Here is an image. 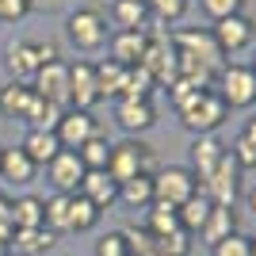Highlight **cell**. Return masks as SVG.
I'll return each mask as SVG.
<instances>
[{
	"instance_id": "6da1fadb",
	"label": "cell",
	"mask_w": 256,
	"mask_h": 256,
	"mask_svg": "<svg viewBox=\"0 0 256 256\" xmlns=\"http://www.w3.org/2000/svg\"><path fill=\"white\" fill-rule=\"evenodd\" d=\"M157 172V160H153V150L138 138L126 142H111V160H107V176L115 184H126L134 176H153Z\"/></svg>"
},
{
	"instance_id": "7a4b0ae2",
	"label": "cell",
	"mask_w": 256,
	"mask_h": 256,
	"mask_svg": "<svg viewBox=\"0 0 256 256\" xmlns=\"http://www.w3.org/2000/svg\"><path fill=\"white\" fill-rule=\"evenodd\" d=\"M65 34H69V42L80 54H96V50L107 46L111 27H107V16L100 8H76V12H69V20H65Z\"/></svg>"
},
{
	"instance_id": "3957f363",
	"label": "cell",
	"mask_w": 256,
	"mask_h": 256,
	"mask_svg": "<svg viewBox=\"0 0 256 256\" xmlns=\"http://www.w3.org/2000/svg\"><path fill=\"white\" fill-rule=\"evenodd\" d=\"M54 58H58V46H54V42H31V38H20V42H12V46H8L4 69H8L12 80L31 84L34 73H38L46 62H54Z\"/></svg>"
},
{
	"instance_id": "277c9868",
	"label": "cell",
	"mask_w": 256,
	"mask_h": 256,
	"mask_svg": "<svg viewBox=\"0 0 256 256\" xmlns=\"http://www.w3.org/2000/svg\"><path fill=\"white\" fill-rule=\"evenodd\" d=\"M176 115H180V122L199 138V134H218V126L230 118V107H226V100L218 96L214 88H206V92H199V96L184 107V111H176Z\"/></svg>"
},
{
	"instance_id": "5b68a950",
	"label": "cell",
	"mask_w": 256,
	"mask_h": 256,
	"mask_svg": "<svg viewBox=\"0 0 256 256\" xmlns=\"http://www.w3.org/2000/svg\"><path fill=\"white\" fill-rule=\"evenodd\" d=\"M172 46H176V54H180V58H188V62H195V65H203V69H210V73H218V69L226 65V54H222V46L214 42L210 27H206V31L184 27V31L172 34Z\"/></svg>"
},
{
	"instance_id": "8992f818",
	"label": "cell",
	"mask_w": 256,
	"mask_h": 256,
	"mask_svg": "<svg viewBox=\"0 0 256 256\" xmlns=\"http://www.w3.org/2000/svg\"><path fill=\"white\" fill-rule=\"evenodd\" d=\"M138 65L157 80V84L168 88L172 80L180 76V54H176V46H172V34L150 31V46H146V54H142Z\"/></svg>"
},
{
	"instance_id": "52a82bcc",
	"label": "cell",
	"mask_w": 256,
	"mask_h": 256,
	"mask_svg": "<svg viewBox=\"0 0 256 256\" xmlns=\"http://www.w3.org/2000/svg\"><path fill=\"white\" fill-rule=\"evenodd\" d=\"M214 92L226 100V107H252L256 104V73L248 65H222L214 76Z\"/></svg>"
},
{
	"instance_id": "ba28073f",
	"label": "cell",
	"mask_w": 256,
	"mask_h": 256,
	"mask_svg": "<svg viewBox=\"0 0 256 256\" xmlns=\"http://www.w3.org/2000/svg\"><path fill=\"white\" fill-rule=\"evenodd\" d=\"M195 192H199V180H195V172L188 168V164H168V168L153 172V199H157V203L180 206V203H188Z\"/></svg>"
},
{
	"instance_id": "9c48e42d",
	"label": "cell",
	"mask_w": 256,
	"mask_h": 256,
	"mask_svg": "<svg viewBox=\"0 0 256 256\" xmlns=\"http://www.w3.org/2000/svg\"><path fill=\"white\" fill-rule=\"evenodd\" d=\"M199 192H203L214 206H234L237 203V195H241V168H237V160L230 157V150L218 160V168L199 184Z\"/></svg>"
},
{
	"instance_id": "30bf717a",
	"label": "cell",
	"mask_w": 256,
	"mask_h": 256,
	"mask_svg": "<svg viewBox=\"0 0 256 256\" xmlns=\"http://www.w3.org/2000/svg\"><path fill=\"white\" fill-rule=\"evenodd\" d=\"M210 34H214V42L222 46V54H241V50H248L252 46V38H256V23L248 20L245 12H237V16H226V20H218L210 27Z\"/></svg>"
},
{
	"instance_id": "8fae6325",
	"label": "cell",
	"mask_w": 256,
	"mask_h": 256,
	"mask_svg": "<svg viewBox=\"0 0 256 256\" xmlns=\"http://www.w3.org/2000/svg\"><path fill=\"white\" fill-rule=\"evenodd\" d=\"M58 142H62V150H80L88 138H96L100 134V122L92 118V111H80V107H65L62 122H58Z\"/></svg>"
},
{
	"instance_id": "7c38bea8",
	"label": "cell",
	"mask_w": 256,
	"mask_h": 256,
	"mask_svg": "<svg viewBox=\"0 0 256 256\" xmlns=\"http://www.w3.org/2000/svg\"><path fill=\"white\" fill-rule=\"evenodd\" d=\"M31 88L38 92L42 100H50V104L58 107H69V65L62 62V58H54V62H46L38 73H34Z\"/></svg>"
},
{
	"instance_id": "4fadbf2b",
	"label": "cell",
	"mask_w": 256,
	"mask_h": 256,
	"mask_svg": "<svg viewBox=\"0 0 256 256\" xmlns=\"http://www.w3.org/2000/svg\"><path fill=\"white\" fill-rule=\"evenodd\" d=\"M84 164H80V157H76V150H62L58 157L46 164V176H50L54 192L62 195H76L80 192V180H84Z\"/></svg>"
},
{
	"instance_id": "5bb4252c",
	"label": "cell",
	"mask_w": 256,
	"mask_h": 256,
	"mask_svg": "<svg viewBox=\"0 0 256 256\" xmlns=\"http://www.w3.org/2000/svg\"><path fill=\"white\" fill-rule=\"evenodd\" d=\"M96 104H100L96 65H92V62H73V65H69V107L92 111Z\"/></svg>"
},
{
	"instance_id": "9a60e30c",
	"label": "cell",
	"mask_w": 256,
	"mask_h": 256,
	"mask_svg": "<svg viewBox=\"0 0 256 256\" xmlns=\"http://www.w3.org/2000/svg\"><path fill=\"white\" fill-rule=\"evenodd\" d=\"M115 122L126 134H142L157 122V107L153 100H115Z\"/></svg>"
},
{
	"instance_id": "2e32d148",
	"label": "cell",
	"mask_w": 256,
	"mask_h": 256,
	"mask_svg": "<svg viewBox=\"0 0 256 256\" xmlns=\"http://www.w3.org/2000/svg\"><path fill=\"white\" fill-rule=\"evenodd\" d=\"M34 176H38V164H34L20 146H12V150L0 153V184L27 188V184H34Z\"/></svg>"
},
{
	"instance_id": "e0dca14e",
	"label": "cell",
	"mask_w": 256,
	"mask_h": 256,
	"mask_svg": "<svg viewBox=\"0 0 256 256\" xmlns=\"http://www.w3.org/2000/svg\"><path fill=\"white\" fill-rule=\"evenodd\" d=\"M222 157H226V146L218 142V134H199V138L192 142V164H188V168L195 172V180L203 184L206 176L218 168Z\"/></svg>"
},
{
	"instance_id": "ac0fdd59",
	"label": "cell",
	"mask_w": 256,
	"mask_h": 256,
	"mask_svg": "<svg viewBox=\"0 0 256 256\" xmlns=\"http://www.w3.org/2000/svg\"><path fill=\"white\" fill-rule=\"evenodd\" d=\"M111 62H118L122 69L142 62V54L150 46V31H111Z\"/></svg>"
},
{
	"instance_id": "d6986e66",
	"label": "cell",
	"mask_w": 256,
	"mask_h": 256,
	"mask_svg": "<svg viewBox=\"0 0 256 256\" xmlns=\"http://www.w3.org/2000/svg\"><path fill=\"white\" fill-rule=\"evenodd\" d=\"M107 20L115 23V31H150V8L138 4V0H111V8H107Z\"/></svg>"
},
{
	"instance_id": "ffe728a7",
	"label": "cell",
	"mask_w": 256,
	"mask_h": 256,
	"mask_svg": "<svg viewBox=\"0 0 256 256\" xmlns=\"http://www.w3.org/2000/svg\"><path fill=\"white\" fill-rule=\"evenodd\" d=\"M76 195H84L88 203H96L100 210H107V206L118 203V184L107 176V168L84 172V180H80V192H76Z\"/></svg>"
},
{
	"instance_id": "44dd1931",
	"label": "cell",
	"mask_w": 256,
	"mask_h": 256,
	"mask_svg": "<svg viewBox=\"0 0 256 256\" xmlns=\"http://www.w3.org/2000/svg\"><path fill=\"white\" fill-rule=\"evenodd\" d=\"M54 241H58V237H54L46 226H34V230H12L8 252L12 256H38V252H46V248H54Z\"/></svg>"
},
{
	"instance_id": "7402d4cb",
	"label": "cell",
	"mask_w": 256,
	"mask_h": 256,
	"mask_svg": "<svg viewBox=\"0 0 256 256\" xmlns=\"http://www.w3.org/2000/svg\"><path fill=\"white\" fill-rule=\"evenodd\" d=\"M20 150L27 153L38 168H46V164L62 153V142H58V134H54V130H27V138L20 142Z\"/></svg>"
},
{
	"instance_id": "603a6c76",
	"label": "cell",
	"mask_w": 256,
	"mask_h": 256,
	"mask_svg": "<svg viewBox=\"0 0 256 256\" xmlns=\"http://www.w3.org/2000/svg\"><path fill=\"white\" fill-rule=\"evenodd\" d=\"M62 115H65V107L42 100V96L31 88V104H27V111H23V122H31V130H58Z\"/></svg>"
},
{
	"instance_id": "cb8c5ba5",
	"label": "cell",
	"mask_w": 256,
	"mask_h": 256,
	"mask_svg": "<svg viewBox=\"0 0 256 256\" xmlns=\"http://www.w3.org/2000/svg\"><path fill=\"white\" fill-rule=\"evenodd\" d=\"M210 210H214V203L206 199L203 192H195L192 199H188V203H180V206H176V214H180V226H184V230H188L192 237H195V234H199V230L206 226Z\"/></svg>"
},
{
	"instance_id": "d4e9b609",
	"label": "cell",
	"mask_w": 256,
	"mask_h": 256,
	"mask_svg": "<svg viewBox=\"0 0 256 256\" xmlns=\"http://www.w3.org/2000/svg\"><path fill=\"white\" fill-rule=\"evenodd\" d=\"M100 206L88 203L84 195H69V234H88L100 226Z\"/></svg>"
},
{
	"instance_id": "484cf974",
	"label": "cell",
	"mask_w": 256,
	"mask_h": 256,
	"mask_svg": "<svg viewBox=\"0 0 256 256\" xmlns=\"http://www.w3.org/2000/svg\"><path fill=\"white\" fill-rule=\"evenodd\" d=\"M230 234H237L234 206H214V210H210V218H206V226L199 230V237H203L206 245H218V241H226Z\"/></svg>"
},
{
	"instance_id": "4316f807",
	"label": "cell",
	"mask_w": 256,
	"mask_h": 256,
	"mask_svg": "<svg viewBox=\"0 0 256 256\" xmlns=\"http://www.w3.org/2000/svg\"><path fill=\"white\" fill-rule=\"evenodd\" d=\"M146 230H150L153 237H164V234H176V230H184V226H180V214H176V206L157 203V199H153V203L146 206Z\"/></svg>"
},
{
	"instance_id": "83f0119b",
	"label": "cell",
	"mask_w": 256,
	"mask_h": 256,
	"mask_svg": "<svg viewBox=\"0 0 256 256\" xmlns=\"http://www.w3.org/2000/svg\"><path fill=\"white\" fill-rule=\"evenodd\" d=\"M34 226H42V199L16 195L12 199V230H34Z\"/></svg>"
},
{
	"instance_id": "f1b7e54d",
	"label": "cell",
	"mask_w": 256,
	"mask_h": 256,
	"mask_svg": "<svg viewBox=\"0 0 256 256\" xmlns=\"http://www.w3.org/2000/svg\"><path fill=\"white\" fill-rule=\"evenodd\" d=\"M42 226L50 230L54 237L69 234V195L54 192L50 199H42Z\"/></svg>"
},
{
	"instance_id": "f546056e",
	"label": "cell",
	"mask_w": 256,
	"mask_h": 256,
	"mask_svg": "<svg viewBox=\"0 0 256 256\" xmlns=\"http://www.w3.org/2000/svg\"><path fill=\"white\" fill-rule=\"evenodd\" d=\"M118 203L130 210H146L153 203V176H134V180L118 184Z\"/></svg>"
},
{
	"instance_id": "4dcf8cb0",
	"label": "cell",
	"mask_w": 256,
	"mask_h": 256,
	"mask_svg": "<svg viewBox=\"0 0 256 256\" xmlns=\"http://www.w3.org/2000/svg\"><path fill=\"white\" fill-rule=\"evenodd\" d=\"M27 104H31V84L8 80V84L0 88V115H4V118H23Z\"/></svg>"
},
{
	"instance_id": "1f68e13d",
	"label": "cell",
	"mask_w": 256,
	"mask_h": 256,
	"mask_svg": "<svg viewBox=\"0 0 256 256\" xmlns=\"http://www.w3.org/2000/svg\"><path fill=\"white\" fill-rule=\"evenodd\" d=\"M122 80H126V69L118 62L107 58L104 65H96V84H100V100H118L122 96Z\"/></svg>"
},
{
	"instance_id": "d6a6232c",
	"label": "cell",
	"mask_w": 256,
	"mask_h": 256,
	"mask_svg": "<svg viewBox=\"0 0 256 256\" xmlns=\"http://www.w3.org/2000/svg\"><path fill=\"white\" fill-rule=\"evenodd\" d=\"M76 157H80V164H84L88 172H100L107 168V160H111V142L104 138V134H96V138H88L80 150H76Z\"/></svg>"
},
{
	"instance_id": "836d02e7",
	"label": "cell",
	"mask_w": 256,
	"mask_h": 256,
	"mask_svg": "<svg viewBox=\"0 0 256 256\" xmlns=\"http://www.w3.org/2000/svg\"><path fill=\"white\" fill-rule=\"evenodd\" d=\"M146 8L157 23H180L192 8V0H146Z\"/></svg>"
},
{
	"instance_id": "e575fe53",
	"label": "cell",
	"mask_w": 256,
	"mask_h": 256,
	"mask_svg": "<svg viewBox=\"0 0 256 256\" xmlns=\"http://www.w3.org/2000/svg\"><path fill=\"white\" fill-rule=\"evenodd\" d=\"M157 256H192V234L176 230V234L157 237Z\"/></svg>"
},
{
	"instance_id": "d590c367",
	"label": "cell",
	"mask_w": 256,
	"mask_h": 256,
	"mask_svg": "<svg viewBox=\"0 0 256 256\" xmlns=\"http://www.w3.org/2000/svg\"><path fill=\"white\" fill-rule=\"evenodd\" d=\"M210 256H252V237H245V234H230L226 241L210 245Z\"/></svg>"
},
{
	"instance_id": "8d00e7d4",
	"label": "cell",
	"mask_w": 256,
	"mask_h": 256,
	"mask_svg": "<svg viewBox=\"0 0 256 256\" xmlns=\"http://www.w3.org/2000/svg\"><path fill=\"white\" fill-rule=\"evenodd\" d=\"M130 245H126V237H122V230H111V234H104L96 241V256H126Z\"/></svg>"
},
{
	"instance_id": "74e56055",
	"label": "cell",
	"mask_w": 256,
	"mask_h": 256,
	"mask_svg": "<svg viewBox=\"0 0 256 256\" xmlns=\"http://www.w3.org/2000/svg\"><path fill=\"white\" fill-rule=\"evenodd\" d=\"M199 8L218 23V20H226V16H237V12L245 8V0H199Z\"/></svg>"
},
{
	"instance_id": "f35d334b",
	"label": "cell",
	"mask_w": 256,
	"mask_h": 256,
	"mask_svg": "<svg viewBox=\"0 0 256 256\" xmlns=\"http://www.w3.org/2000/svg\"><path fill=\"white\" fill-rule=\"evenodd\" d=\"M34 8V0H0V23H20L27 20Z\"/></svg>"
},
{
	"instance_id": "ab89813d",
	"label": "cell",
	"mask_w": 256,
	"mask_h": 256,
	"mask_svg": "<svg viewBox=\"0 0 256 256\" xmlns=\"http://www.w3.org/2000/svg\"><path fill=\"white\" fill-rule=\"evenodd\" d=\"M230 157L237 160V168L245 172V168H256V146L248 138H241L237 134V142H234V150H230Z\"/></svg>"
},
{
	"instance_id": "60d3db41",
	"label": "cell",
	"mask_w": 256,
	"mask_h": 256,
	"mask_svg": "<svg viewBox=\"0 0 256 256\" xmlns=\"http://www.w3.org/2000/svg\"><path fill=\"white\" fill-rule=\"evenodd\" d=\"M12 237V199L0 192V241Z\"/></svg>"
},
{
	"instance_id": "b9f144b4",
	"label": "cell",
	"mask_w": 256,
	"mask_h": 256,
	"mask_svg": "<svg viewBox=\"0 0 256 256\" xmlns=\"http://www.w3.org/2000/svg\"><path fill=\"white\" fill-rule=\"evenodd\" d=\"M245 206H248V214H252V218H256V184H252V188H248V195H245Z\"/></svg>"
},
{
	"instance_id": "7bdbcfd3",
	"label": "cell",
	"mask_w": 256,
	"mask_h": 256,
	"mask_svg": "<svg viewBox=\"0 0 256 256\" xmlns=\"http://www.w3.org/2000/svg\"><path fill=\"white\" fill-rule=\"evenodd\" d=\"M241 138H248V142H252V146H256V118H248V126L241 130Z\"/></svg>"
},
{
	"instance_id": "ee69618b",
	"label": "cell",
	"mask_w": 256,
	"mask_h": 256,
	"mask_svg": "<svg viewBox=\"0 0 256 256\" xmlns=\"http://www.w3.org/2000/svg\"><path fill=\"white\" fill-rule=\"evenodd\" d=\"M248 69H252V73H256V54H252V65H248Z\"/></svg>"
},
{
	"instance_id": "f6af8a7d",
	"label": "cell",
	"mask_w": 256,
	"mask_h": 256,
	"mask_svg": "<svg viewBox=\"0 0 256 256\" xmlns=\"http://www.w3.org/2000/svg\"><path fill=\"white\" fill-rule=\"evenodd\" d=\"M252 256H256V237H252Z\"/></svg>"
},
{
	"instance_id": "bcb514c9",
	"label": "cell",
	"mask_w": 256,
	"mask_h": 256,
	"mask_svg": "<svg viewBox=\"0 0 256 256\" xmlns=\"http://www.w3.org/2000/svg\"><path fill=\"white\" fill-rule=\"evenodd\" d=\"M138 4H146V0H138Z\"/></svg>"
},
{
	"instance_id": "7dc6e473",
	"label": "cell",
	"mask_w": 256,
	"mask_h": 256,
	"mask_svg": "<svg viewBox=\"0 0 256 256\" xmlns=\"http://www.w3.org/2000/svg\"><path fill=\"white\" fill-rule=\"evenodd\" d=\"M0 153H4V146H0Z\"/></svg>"
},
{
	"instance_id": "c3c4849f",
	"label": "cell",
	"mask_w": 256,
	"mask_h": 256,
	"mask_svg": "<svg viewBox=\"0 0 256 256\" xmlns=\"http://www.w3.org/2000/svg\"><path fill=\"white\" fill-rule=\"evenodd\" d=\"M126 256H134V252H126Z\"/></svg>"
},
{
	"instance_id": "681fc988",
	"label": "cell",
	"mask_w": 256,
	"mask_h": 256,
	"mask_svg": "<svg viewBox=\"0 0 256 256\" xmlns=\"http://www.w3.org/2000/svg\"><path fill=\"white\" fill-rule=\"evenodd\" d=\"M8 256H12V252H8Z\"/></svg>"
}]
</instances>
